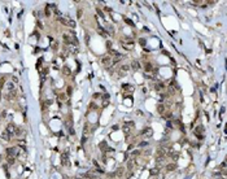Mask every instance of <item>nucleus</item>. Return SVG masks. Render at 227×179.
Masks as SVG:
<instances>
[{
  "instance_id": "a878e982",
  "label": "nucleus",
  "mask_w": 227,
  "mask_h": 179,
  "mask_svg": "<svg viewBox=\"0 0 227 179\" xmlns=\"http://www.w3.org/2000/svg\"><path fill=\"white\" fill-rule=\"evenodd\" d=\"M97 31H99V34H100L101 37H104V38H107V37H108V32L105 31L104 29H101V27H99V29H97Z\"/></svg>"
},
{
  "instance_id": "4be33fe9",
  "label": "nucleus",
  "mask_w": 227,
  "mask_h": 179,
  "mask_svg": "<svg viewBox=\"0 0 227 179\" xmlns=\"http://www.w3.org/2000/svg\"><path fill=\"white\" fill-rule=\"evenodd\" d=\"M62 73L65 74L66 77H70L71 75V70L69 69V66H66V65H64V66H62Z\"/></svg>"
},
{
  "instance_id": "39448f33",
  "label": "nucleus",
  "mask_w": 227,
  "mask_h": 179,
  "mask_svg": "<svg viewBox=\"0 0 227 179\" xmlns=\"http://www.w3.org/2000/svg\"><path fill=\"white\" fill-rule=\"evenodd\" d=\"M101 64H103L105 68H109V66H112V64H113V60H112V57H110V56H104L103 59H101Z\"/></svg>"
},
{
  "instance_id": "f704fd0d",
  "label": "nucleus",
  "mask_w": 227,
  "mask_h": 179,
  "mask_svg": "<svg viewBox=\"0 0 227 179\" xmlns=\"http://www.w3.org/2000/svg\"><path fill=\"white\" fill-rule=\"evenodd\" d=\"M152 153V151L151 149H148V151H144V155H147V156H149Z\"/></svg>"
},
{
  "instance_id": "4c0bfd02",
  "label": "nucleus",
  "mask_w": 227,
  "mask_h": 179,
  "mask_svg": "<svg viewBox=\"0 0 227 179\" xmlns=\"http://www.w3.org/2000/svg\"><path fill=\"white\" fill-rule=\"evenodd\" d=\"M40 64H43V60H42V59L38 60V68H40Z\"/></svg>"
},
{
  "instance_id": "0eeeda50",
  "label": "nucleus",
  "mask_w": 227,
  "mask_h": 179,
  "mask_svg": "<svg viewBox=\"0 0 227 179\" xmlns=\"http://www.w3.org/2000/svg\"><path fill=\"white\" fill-rule=\"evenodd\" d=\"M18 152H20L18 148H8L7 149V156L8 157H16L18 155Z\"/></svg>"
},
{
  "instance_id": "e433bc0d",
  "label": "nucleus",
  "mask_w": 227,
  "mask_h": 179,
  "mask_svg": "<svg viewBox=\"0 0 227 179\" xmlns=\"http://www.w3.org/2000/svg\"><path fill=\"white\" fill-rule=\"evenodd\" d=\"M148 145V143L147 142H143V143H140V147H147Z\"/></svg>"
},
{
  "instance_id": "aec40b11",
  "label": "nucleus",
  "mask_w": 227,
  "mask_h": 179,
  "mask_svg": "<svg viewBox=\"0 0 227 179\" xmlns=\"http://www.w3.org/2000/svg\"><path fill=\"white\" fill-rule=\"evenodd\" d=\"M176 169V165L175 164H167L165 166V170L166 171H174V170Z\"/></svg>"
},
{
  "instance_id": "9b49d317",
  "label": "nucleus",
  "mask_w": 227,
  "mask_h": 179,
  "mask_svg": "<svg viewBox=\"0 0 227 179\" xmlns=\"http://www.w3.org/2000/svg\"><path fill=\"white\" fill-rule=\"evenodd\" d=\"M195 134L197 135L200 139H203V134H204V127H203V126H197L196 130H195Z\"/></svg>"
},
{
  "instance_id": "20e7f679",
  "label": "nucleus",
  "mask_w": 227,
  "mask_h": 179,
  "mask_svg": "<svg viewBox=\"0 0 227 179\" xmlns=\"http://www.w3.org/2000/svg\"><path fill=\"white\" fill-rule=\"evenodd\" d=\"M59 21L62 25L69 26V27H74V26H75V22H74L73 20H70V18H68V17H59Z\"/></svg>"
},
{
  "instance_id": "dca6fc26",
  "label": "nucleus",
  "mask_w": 227,
  "mask_h": 179,
  "mask_svg": "<svg viewBox=\"0 0 227 179\" xmlns=\"http://www.w3.org/2000/svg\"><path fill=\"white\" fill-rule=\"evenodd\" d=\"M154 90L156 91H162L165 88V84L164 83H161V82H156V83H154V87H153Z\"/></svg>"
},
{
  "instance_id": "6ab92c4d",
  "label": "nucleus",
  "mask_w": 227,
  "mask_h": 179,
  "mask_svg": "<svg viewBox=\"0 0 227 179\" xmlns=\"http://www.w3.org/2000/svg\"><path fill=\"white\" fill-rule=\"evenodd\" d=\"M122 90H123V92H132V91H134V87H132L131 84H123Z\"/></svg>"
},
{
  "instance_id": "2f4dec72",
  "label": "nucleus",
  "mask_w": 227,
  "mask_h": 179,
  "mask_svg": "<svg viewBox=\"0 0 227 179\" xmlns=\"http://www.w3.org/2000/svg\"><path fill=\"white\" fill-rule=\"evenodd\" d=\"M125 21H126V22L130 25V26H134V22H132L131 20H129V18H125Z\"/></svg>"
},
{
  "instance_id": "473e14b6",
  "label": "nucleus",
  "mask_w": 227,
  "mask_h": 179,
  "mask_svg": "<svg viewBox=\"0 0 227 179\" xmlns=\"http://www.w3.org/2000/svg\"><path fill=\"white\" fill-rule=\"evenodd\" d=\"M219 167H221V169H222V170H225V169H226V162H222Z\"/></svg>"
},
{
  "instance_id": "ddd939ff",
  "label": "nucleus",
  "mask_w": 227,
  "mask_h": 179,
  "mask_svg": "<svg viewBox=\"0 0 227 179\" xmlns=\"http://www.w3.org/2000/svg\"><path fill=\"white\" fill-rule=\"evenodd\" d=\"M131 69H132L134 71L140 70V62H139V61H136V60H134V61L131 62Z\"/></svg>"
},
{
  "instance_id": "58836bf2",
  "label": "nucleus",
  "mask_w": 227,
  "mask_h": 179,
  "mask_svg": "<svg viewBox=\"0 0 227 179\" xmlns=\"http://www.w3.org/2000/svg\"><path fill=\"white\" fill-rule=\"evenodd\" d=\"M107 47H108V49H112V43L108 42V43H107Z\"/></svg>"
},
{
  "instance_id": "4468645a",
  "label": "nucleus",
  "mask_w": 227,
  "mask_h": 179,
  "mask_svg": "<svg viewBox=\"0 0 227 179\" xmlns=\"http://www.w3.org/2000/svg\"><path fill=\"white\" fill-rule=\"evenodd\" d=\"M16 129H17V127H16V126L13 125V123H9V125L7 126V129H5V130H7L8 133H10L12 135H14V133H16Z\"/></svg>"
},
{
  "instance_id": "c03bdc74",
  "label": "nucleus",
  "mask_w": 227,
  "mask_h": 179,
  "mask_svg": "<svg viewBox=\"0 0 227 179\" xmlns=\"http://www.w3.org/2000/svg\"><path fill=\"white\" fill-rule=\"evenodd\" d=\"M74 179H84V178H83V175H79V177H75Z\"/></svg>"
},
{
  "instance_id": "c9c22d12",
  "label": "nucleus",
  "mask_w": 227,
  "mask_h": 179,
  "mask_svg": "<svg viewBox=\"0 0 227 179\" xmlns=\"http://www.w3.org/2000/svg\"><path fill=\"white\" fill-rule=\"evenodd\" d=\"M65 93H61V95H60V100H65Z\"/></svg>"
},
{
  "instance_id": "6e6552de",
  "label": "nucleus",
  "mask_w": 227,
  "mask_h": 179,
  "mask_svg": "<svg viewBox=\"0 0 227 179\" xmlns=\"http://www.w3.org/2000/svg\"><path fill=\"white\" fill-rule=\"evenodd\" d=\"M16 96H17V91L13 90V91H9V92L5 95V99H7V100H14Z\"/></svg>"
},
{
  "instance_id": "cd10ccee",
  "label": "nucleus",
  "mask_w": 227,
  "mask_h": 179,
  "mask_svg": "<svg viewBox=\"0 0 227 179\" xmlns=\"http://www.w3.org/2000/svg\"><path fill=\"white\" fill-rule=\"evenodd\" d=\"M160 173V169L158 167H153V169L151 170V175H157Z\"/></svg>"
},
{
  "instance_id": "a211bd4d",
  "label": "nucleus",
  "mask_w": 227,
  "mask_h": 179,
  "mask_svg": "<svg viewBox=\"0 0 227 179\" xmlns=\"http://www.w3.org/2000/svg\"><path fill=\"white\" fill-rule=\"evenodd\" d=\"M122 47L126 48L127 51H130V49H132V47H134V42H125V43H122Z\"/></svg>"
},
{
  "instance_id": "a19ab883",
  "label": "nucleus",
  "mask_w": 227,
  "mask_h": 179,
  "mask_svg": "<svg viewBox=\"0 0 227 179\" xmlns=\"http://www.w3.org/2000/svg\"><path fill=\"white\" fill-rule=\"evenodd\" d=\"M139 153H140L139 151H135V152H132V156L135 157V156H138V155H139Z\"/></svg>"
},
{
  "instance_id": "f257e3e1",
  "label": "nucleus",
  "mask_w": 227,
  "mask_h": 179,
  "mask_svg": "<svg viewBox=\"0 0 227 179\" xmlns=\"http://www.w3.org/2000/svg\"><path fill=\"white\" fill-rule=\"evenodd\" d=\"M62 38H64V42L66 43V44H69V46H73V43L74 44H78V40H77V38L74 37V35H69V34H64L62 35Z\"/></svg>"
},
{
  "instance_id": "9d476101",
  "label": "nucleus",
  "mask_w": 227,
  "mask_h": 179,
  "mask_svg": "<svg viewBox=\"0 0 227 179\" xmlns=\"http://www.w3.org/2000/svg\"><path fill=\"white\" fill-rule=\"evenodd\" d=\"M92 131H93V130L91 129V126L88 125V123H86L84 127H83V135H84V136H87V135H90Z\"/></svg>"
},
{
  "instance_id": "412c9836",
  "label": "nucleus",
  "mask_w": 227,
  "mask_h": 179,
  "mask_svg": "<svg viewBox=\"0 0 227 179\" xmlns=\"http://www.w3.org/2000/svg\"><path fill=\"white\" fill-rule=\"evenodd\" d=\"M61 164L62 165H69V158H68V155H66V153H62L61 155Z\"/></svg>"
},
{
  "instance_id": "bb28decb",
  "label": "nucleus",
  "mask_w": 227,
  "mask_h": 179,
  "mask_svg": "<svg viewBox=\"0 0 227 179\" xmlns=\"http://www.w3.org/2000/svg\"><path fill=\"white\" fill-rule=\"evenodd\" d=\"M164 160H165V157H164V156H157V160H156L157 165H161L162 162H164Z\"/></svg>"
},
{
  "instance_id": "5701e85b",
  "label": "nucleus",
  "mask_w": 227,
  "mask_h": 179,
  "mask_svg": "<svg viewBox=\"0 0 227 179\" xmlns=\"http://www.w3.org/2000/svg\"><path fill=\"white\" fill-rule=\"evenodd\" d=\"M99 147H100V149L103 151V152H107L108 148H109V147H108V143H107V142H101L100 144H99Z\"/></svg>"
},
{
  "instance_id": "393cba45",
  "label": "nucleus",
  "mask_w": 227,
  "mask_h": 179,
  "mask_svg": "<svg viewBox=\"0 0 227 179\" xmlns=\"http://www.w3.org/2000/svg\"><path fill=\"white\" fill-rule=\"evenodd\" d=\"M165 105L164 104H158V106H157V112L158 113H161V114H164V112H165Z\"/></svg>"
},
{
  "instance_id": "b1692460",
  "label": "nucleus",
  "mask_w": 227,
  "mask_h": 179,
  "mask_svg": "<svg viewBox=\"0 0 227 179\" xmlns=\"http://www.w3.org/2000/svg\"><path fill=\"white\" fill-rule=\"evenodd\" d=\"M144 69H145V71H152V70H153V65H152L151 62H145Z\"/></svg>"
},
{
  "instance_id": "72a5a7b5",
  "label": "nucleus",
  "mask_w": 227,
  "mask_h": 179,
  "mask_svg": "<svg viewBox=\"0 0 227 179\" xmlns=\"http://www.w3.org/2000/svg\"><path fill=\"white\" fill-rule=\"evenodd\" d=\"M100 93H93V99H100Z\"/></svg>"
},
{
  "instance_id": "c85d7f7f",
  "label": "nucleus",
  "mask_w": 227,
  "mask_h": 179,
  "mask_svg": "<svg viewBox=\"0 0 227 179\" xmlns=\"http://www.w3.org/2000/svg\"><path fill=\"white\" fill-rule=\"evenodd\" d=\"M7 90H8V92H9V91L16 90V88H14V84H13L12 82H10V83H8V84H7Z\"/></svg>"
},
{
  "instance_id": "37998d69",
  "label": "nucleus",
  "mask_w": 227,
  "mask_h": 179,
  "mask_svg": "<svg viewBox=\"0 0 227 179\" xmlns=\"http://www.w3.org/2000/svg\"><path fill=\"white\" fill-rule=\"evenodd\" d=\"M81 17H82V10L79 9V10H78V18H81Z\"/></svg>"
},
{
  "instance_id": "f03ea898",
  "label": "nucleus",
  "mask_w": 227,
  "mask_h": 179,
  "mask_svg": "<svg viewBox=\"0 0 227 179\" xmlns=\"http://www.w3.org/2000/svg\"><path fill=\"white\" fill-rule=\"evenodd\" d=\"M129 70H130L129 65H121V66L117 69V77H116V78H122V77H125L127 74Z\"/></svg>"
},
{
  "instance_id": "a18cd8bd",
  "label": "nucleus",
  "mask_w": 227,
  "mask_h": 179,
  "mask_svg": "<svg viewBox=\"0 0 227 179\" xmlns=\"http://www.w3.org/2000/svg\"><path fill=\"white\" fill-rule=\"evenodd\" d=\"M0 119H1V115H0Z\"/></svg>"
},
{
  "instance_id": "ea45409f",
  "label": "nucleus",
  "mask_w": 227,
  "mask_h": 179,
  "mask_svg": "<svg viewBox=\"0 0 227 179\" xmlns=\"http://www.w3.org/2000/svg\"><path fill=\"white\" fill-rule=\"evenodd\" d=\"M3 86H4V79H1V81H0V90L3 88Z\"/></svg>"
},
{
  "instance_id": "49530a36",
  "label": "nucleus",
  "mask_w": 227,
  "mask_h": 179,
  "mask_svg": "<svg viewBox=\"0 0 227 179\" xmlns=\"http://www.w3.org/2000/svg\"><path fill=\"white\" fill-rule=\"evenodd\" d=\"M0 161H1V157H0Z\"/></svg>"
},
{
  "instance_id": "423d86ee",
  "label": "nucleus",
  "mask_w": 227,
  "mask_h": 179,
  "mask_svg": "<svg viewBox=\"0 0 227 179\" xmlns=\"http://www.w3.org/2000/svg\"><path fill=\"white\" fill-rule=\"evenodd\" d=\"M132 127H134V122H132V121H130V122H125V123H123L122 130L125 131V134H130V131H131Z\"/></svg>"
},
{
  "instance_id": "1a4fd4ad",
  "label": "nucleus",
  "mask_w": 227,
  "mask_h": 179,
  "mask_svg": "<svg viewBox=\"0 0 227 179\" xmlns=\"http://www.w3.org/2000/svg\"><path fill=\"white\" fill-rule=\"evenodd\" d=\"M143 136H144L145 138V139H147V138H151L152 136V134H153V130H152V129L151 127H145L144 129V130H143Z\"/></svg>"
},
{
  "instance_id": "7c9ffc66",
  "label": "nucleus",
  "mask_w": 227,
  "mask_h": 179,
  "mask_svg": "<svg viewBox=\"0 0 227 179\" xmlns=\"http://www.w3.org/2000/svg\"><path fill=\"white\" fill-rule=\"evenodd\" d=\"M8 164H10V165H13L14 164V160H16V157H8Z\"/></svg>"
},
{
  "instance_id": "f8f14e48",
  "label": "nucleus",
  "mask_w": 227,
  "mask_h": 179,
  "mask_svg": "<svg viewBox=\"0 0 227 179\" xmlns=\"http://www.w3.org/2000/svg\"><path fill=\"white\" fill-rule=\"evenodd\" d=\"M123 174H125V167H118V169L116 170V173H114V177H117V178H122V177H123Z\"/></svg>"
},
{
  "instance_id": "f3484780",
  "label": "nucleus",
  "mask_w": 227,
  "mask_h": 179,
  "mask_svg": "<svg viewBox=\"0 0 227 179\" xmlns=\"http://www.w3.org/2000/svg\"><path fill=\"white\" fill-rule=\"evenodd\" d=\"M134 166H135V160L134 158H130L129 161H127V170L131 171V170L134 169Z\"/></svg>"
},
{
  "instance_id": "2eb2a0df",
  "label": "nucleus",
  "mask_w": 227,
  "mask_h": 179,
  "mask_svg": "<svg viewBox=\"0 0 227 179\" xmlns=\"http://www.w3.org/2000/svg\"><path fill=\"white\" fill-rule=\"evenodd\" d=\"M13 135L10 134V133H8L7 130H4L1 133V139H4V140H10V138H12Z\"/></svg>"
},
{
  "instance_id": "79ce46f5",
  "label": "nucleus",
  "mask_w": 227,
  "mask_h": 179,
  "mask_svg": "<svg viewBox=\"0 0 227 179\" xmlns=\"http://www.w3.org/2000/svg\"><path fill=\"white\" fill-rule=\"evenodd\" d=\"M68 95H71V87L70 86L68 87Z\"/></svg>"
},
{
  "instance_id": "c756f323",
  "label": "nucleus",
  "mask_w": 227,
  "mask_h": 179,
  "mask_svg": "<svg viewBox=\"0 0 227 179\" xmlns=\"http://www.w3.org/2000/svg\"><path fill=\"white\" fill-rule=\"evenodd\" d=\"M46 16H51V7H49V4H47V7H46Z\"/></svg>"
},
{
  "instance_id": "7ed1b4c3",
  "label": "nucleus",
  "mask_w": 227,
  "mask_h": 179,
  "mask_svg": "<svg viewBox=\"0 0 227 179\" xmlns=\"http://www.w3.org/2000/svg\"><path fill=\"white\" fill-rule=\"evenodd\" d=\"M100 177V173L97 171V170H90V171H87L86 174H83V178L84 179H97Z\"/></svg>"
}]
</instances>
